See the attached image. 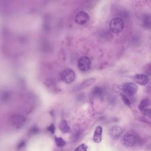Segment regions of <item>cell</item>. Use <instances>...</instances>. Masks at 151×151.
I'll use <instances>...</instances> for the list:
<instances>
[{
    "label": "cell",
    "instance_id": "5bb4252c",
    "mask_svg": "<svg viewBox=\"0 0 151 151\" xmlns=\"http://www.w3.org/2000/svg\"><path fill=\"white\" fill-rule=\"evenodd\" d=\"M55 142L56 143V145L58 147H62L65 145V140L61 138V137H55Z\"/></svg>",
    "mask_w": 151,
    "mask_h": 151
},
{
    "label": "cell",
    "instance_id": "8fae6325",
    "mask_svg": "<svg viewBox=\"0 0 151 151\" xmlns=\"http://www.w3.org/2000/svg\"><path fill=\"white\" fill-rule=\"evenodd\" d=\"M96 79L94 78H88L84 81H83L79 86V89H81V88H84L86 87H87L88 86H90V85H91L92 84H93L95 82Z\"/></svg>",
    "mask_w": 151,
    "mask_h": 151
},
{
    "label": "cell",
    "instance_id": "4fadbf2b",
    "mask_svg": "<svg viewBox=\"0 0 151 151\" xmlns=\"http://www.w3.org/2000/svg\"><path fill=\"white\" fill-rule=\"evenodd\" d=\"M150 17L149 15H146L143 18V25L146 28H149L150 27Z\"/></svg>",
    "mask_w": 151,
    "mask_h": 151
},
{
    "label": "cell",
    "instance_id": "9a60e30c",
    "mask_svg": "<svg viewBox=\"0 0 151 151\" xmlns=\"http://www.w3.org/2000/svg\"><path fill=\"white\" fill-rule=\"evenodd\" d=\"M102 93H103V89L100 87L96 86L93 88L92 94L94 96H100L102 94Z\"/></svg>",
    "mask_w": 151,
    "mask_h": 151
},
{
    "label": "cell",
    "instance_id": "9c48e42d",
    "mask_svg": "<svg viewBox=\"0 0 151 151\" xmlns=\"http://www.w3.org/2000/svg\"><path fill=\"white\" fill-rule=\"evenodd\" d=\"M102 132L103 129L100 126H97L95 129L93 134V140L95 143H99L102 139Z\"/></svg>",
    "mask_w": 151,
    "mask_h": 151
},
{
    "label": "cell",
    "instance_id": "7a4b0ae2",
    "mask_svg": "<svg viewBox=\"0 0 151 151\" xmlns=\"http://www.w3.org/2000/svg\"><path fill=\"white\" fill-rule=\"evenodd\" d=\"M122 142L124 146L127 147H134L137 144L138 139L134 134L128 133L123 136Z\"/></svg>",
    "mask_w": 151,
    "mask_h": 151
},
{
    "label": "cell",
    "instance_id": "ac0fdd59",
    "mask_svg": "<svg viewBox=\"0 0 151 151\" xmlns=\"http://www.w3.org/2000/svg\"><path fill=\"white\" fill-rule=\"evenodd\" d=\"M48 130L51 133H54L55 132V127L53 124H51L48 127Z\"/></svg>",
    "mask_w": 151,
    "mask_h": 151
},
{
    "label": "cell",
    "instance_id": "e0dca14e",
    "mask_svg": "<svg viewBox=\"0 0 151 151\" xmlns=\"http://www.w3.org/2000/svg\"><path fill=\"white\" fill-rule=\"evenodd\" d=\"M76 150H87V146L84 143L80 145V146H78L77 148H76Z\"/></svg>",
    "mask_w": 151,
    "mask_h": 151
},
{
    "label": "cell",
    "instance_id": "7c38bea8",
    "mask_svg": "<svg viewBox=\"0 0 151 151\" xmlns=\"http://www.w3.org/2000/svg\"><path fill=\"white\" fill-rule=\"evenodd\" d=\"M150 100L149 99H145L140 101L139 106V109L141 111H142L148 108V107L150 106Z\"/></svg>",
    "mask_w": 151,
    "mask_h": 151
},
{
    "label": "cell",
    "instance_id": "3957f363",
    "mask_svg": "<svg viewBox=\"0 0 151 151\" xmlns=\"http://www.w3.org/2000/svg\"><path fill=\"white\" fill-rule=\"evenodd\" d=\"M75 78V72L71 68H67L64 70L60 74V79L65 83H71L74 81Z\"/></svg>",
    "mask_w": 151,
    "mask_h": 151
},
{
    "label": "cell",
    "instance_id": "30bf717a",
    "mask_svg": "<svg viewBox=\"0 0 151 151\" xmlns=\"http://www.w3.org/2000/svg\"><path fill=\"white\" fill-rule=\"evenodd\" d=\"M58 127H59L60 130L63 133H69L70 132V128L65 120H62L59 123Z\"/></svg>",
    "mask_w": 151,
    "mask_h": 151
},
{
    "label": "cell",
    "instance_id": "ba28073f",
    "mask_svg": "<svg viewBox=\"0 0 151 151\" xmlns=\"http://www.w3.org/2000/svg\"><path fill=\"white\" fill-rule=\"evenodd\" d=\"M133 79L137 84L141 86H145L149 82V77L146 74H137L133 77Z\"/></svg>",
    "mask_w": 151,
    "mask_h": 151
},
{
    "label": "cell",
    "instance_id": "2e32d148",
    "mask_svg": "<svg viewBox=\"0 0 151 151\" xmlns=\"http://www.w3.org/2000/svg\"><path fill=\"white\" fill-rule=\"evenodd\" d=\"M121 97H122V100L123 101L124 104L128 106H130L131 104H130L129 100L127 99V97L125 94H121Z\"/></svg>",
    "mask_w": 151,
    "mask_h": 151
},
{
    "label": "cell",
    "instance_id": "6da1fadb",
    "mask_svg": "<svg viewBox=\"0 0 151 151\" xmlns=\"http://www.w3.org/2000/svg\"><path fill=\"white\" fill-rule=\"evenodd\" d=\"M124 21L121 18L115 17L110 21L109 24V29L112 33L117 34L122 31L124 28Z\"/></svg>",
    "mask_w": 151,
    "mask_h": 151
},
{
    "label": "cell",
    "instance_id": "277c9868",
    "mask_svg": "<svg viewBox=\"0 0 151 151\" xmlns=\"http://www.w3.org/2000/svg\"><path fill=\"white\" fill-rule=\"evenodd\" d=\"M137 86L133 82H128L124 83L122 87V90L127 96H133L137 91Z\"/></svg>",
    "mask_w": 151,
    "mask_h": 151
},
{
    "label": "cell",
    "instance_id": "8992f818",
    "mask_svg": "<svg viewBox=\"0 0 151 151\" xmlns=\"http://www.w3.org/2000/svg\"><path fill=\"white\" fill-rule=\"evenodd\" d=\"M90 17L85 11H81L77 13L75 16V22L79 25H84L89 21Z\"/></svg>",
    "mask_w": 151,
    "mask_h": 151
},
{
    "label": "cell",
    "instance_id": "52a82bcc",
    "mask_svg": "<svg viewBox=\"0 0 151 151\" xmlns=\"http://www.w3.org/2000/svg\"><path fill=\"white\" fill-rule=\"evenodd\" d=\"M109 133L112 139L116 140L122 135L123 130L119 126H113L109 129Z\"/></svg>",
    "mask_w": 151,
    "mask_h": 151
},
{
    "label": "cell",
    "instance_id": "5b68a950",
    "mask_svg": "<svg viewBox=\"0 0 151 151\" xmlns=\"http://www.w3.org/2000/svg\"><path fill=\"white\" fill-rule=\"evenodd\" d=\"M77 65L80 71L83 72L87 71L91 67V60L87 56H83L78 59Z\"/></svg>",
    "mask_w": 151,
    "mask_h": 151
}]
</instances>
